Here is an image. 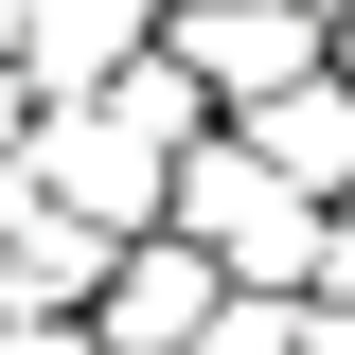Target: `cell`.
Here are the masks:
<instances>
[{"mask_svg": "<svg viewBox=\"0 0 355 355\" xmlns=\"http://www.w3.org/2000/svg\"><path fill=\"white\" fill-rule=\"evenodd\" d=\"M18 142H36V71L0 53V160H18Z\"/></svg>", "mask_w": 355, "mask_h": 355, "instance_id": "obj_9", "label": "cell"}, {"mask_svg": "<svg viewBox=\"0 0 355 355\" xmlns=\"http://www.w3.org/2000/svg\"><path fill=\"white\" fill-rule=\"evenodd\" d=\"M196 71H214V107H266V89H302L320 53H338V18L320 0H196V18H160Z\"/></svg>", "mask_w": 355, "mask_h": 355, "instance_id": "obj_3", "label": "cell"}, {"mask_svg": "<svg viewBox=\"0 0 355 355\" xmlns=\"http://www.w3.org/2000/svg\"><path fill=\"white\" fill-rule=\"evenodd\" d=\"M142 36H160V0H36V18H18V71H36V107H53V89H107Z\"/></svg>", "mask_w": 355, "mask_h": 355, "instance_id": "obj_5", "label": "cell"}, {"mask_svg": "<svg viewBox=\"0 0 355 355\" xmlns=\"http://www.w3.org/2000/svg\"><path fill=\"white\" fill-rule=\"evenodd\" d=\"M302 355H355V302H338V284H302Z\"/></svg>", "mask_w": 355, "mask_h": 355, "instance_id": "obj_8", "label": "cell"}, {"mask_svg": "<svg viewBox=\"0 0 355 355\" xmlns=\"http://www.w3.org/2000/svg\"><path fill=\"white\" fill-rule=\"evenodd\" d=\"M231 125H249V142H266L284 178H302V196H355V71H338V53H320L302 89H266V107H231Z\"/></svg>", "mask_w": 355, "mask_h": 355, "instance_id": "obj_4", "label": "cell"}, {"mask_svg": "<svg viewBox=\"0 0 355 355\" xmlns=\"http://www.w3.org/2000/svg\"><path fill=\"white\" fill-rule=\"evenodd\" d=\"M0 355H107V338H89V302H0Z\"/></svg>", "mask_w": 355, "mask_h": 355, "instance_id": "obj_7", "label": "cell"}, {"mask_svg": "<svg viewBox=\"0 0 355 355\" xmlns=\"http://www.w3.org/2000/svg\"><path fill=\"white\" fill-rule=\"evenodd\" d=\"M107 266H125V231H107V214H71V196H36V214L0 231V302H89Z\"/></svg>", "mask_w": 355, "mask_h": 355, "instance_id": "obj_6", "label": "cell"}, {"mask_svg": "<svg viewBox=\"0 0 355 355\" xmlns=\"http://www.w3.org/2000/svg\"><path fill=\"white\" fill-rule=\"evenodd\" d=\"M214 302H231V266L160 214V231H125L107 284H89V338H107V355H196V320H214Z\"/></svg>", "mask_w": 355, "mask_h": 355, "instance_id": "obj_2", "label": "cell"}, {"mask_svg": "<svg viewBox=\"0 0 355 355\" xmlns=\"http://www.w3.org/2000/svg\"><path fill=\"white\" fill-rule=\"evenodd\" d=\"M320 284H338V302H355V196H338V231H320Z\"/></svg>", "mask_w": 355, "mask_h": 355, "instance_id": "obj_10", "label": "cell"}, {"mask_svg": "<svg viewBox=\"0 0 355 355\" xmlns=\"http://www.w3.org/2000/svg\"><path fill=\"white\" fill-rule=\"evenodd\" d=\"M196 249L231 266V284H320V231H338V196H302V178L266 160L249 125H214L196 160H178V196H160Z\"/></svg>", "mask_w": 355, "mask_h": 355, "instance_id": "obj_1", "label": "cell"}, {"mask_svg": "<svg viewBox=\"0 0 355 355\" xmlns=\"http://www.w3.org/2000/svg\"><path fill=\"white\" fill-rule=\"evenodd\" d=\"M160 18H196V0H160Z\"/></svg>", "mask_w": 355, "mask_h": 355, "instance_id": "obj_12", "label": "cell"}, {"mask_svg": "<svg viewBox=\"0 0 355 355\" xmlns=\"http://www.w3.org/2000/svg\"><path fill=\"white\" fill-rule=\"evenodd\" d=\"M18 18H36V0H0V53H18Z\"/></svg>", "mask_w": 355, "mask_h": 355, "instance_id": "obj_11", "label": "cell"}]
</instances>
